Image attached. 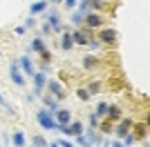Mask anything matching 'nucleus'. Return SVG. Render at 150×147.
<instances>
[{"mask_svg":"<svg viewBox=\"0 0 150 147\" xmlns=\"http://www.w3.org/2000/svg\"><path fill=\"white\" fill-rule=\"evenodd\" d=\"M47 147H61V145H58V141H52V143H50Z\"/></svg>","mask_w":150,"mask_h":147,"instance_id":"nucleus-37","label":"nucleus"},{"mask_svg":"<svg viewBox=\"0 0 150 147\" xmlns=\"http://www.w3.org/2000/svg\"><path fill=\"white\" fill-rule=\"evenodd\" d=\"M99 129L103 132V134H110V132H112L114 127H112V123H110V120H103V123H101V127H99Z\"/></svg>","mask_w":150,"mask_h":147,"instance_id":"nucleus-26","label":"nucleus"},{"mask_svg":"<svg viewBox=\"0 0 150 147\" xmlns=\"http://www.w3.org/2000/svg\"><path fill=\"white\" fill-rule=\"evenodd\" d=\"M31 49H34V51H36V54H40V51H45V43H43V38H34V40H31Z\"/></svg>","mask_w":150,"mask_h":147,"instance_id":"nucleus-20","label":"nucleus"},{"mask_svg":"<svg viewBox=\"0 0 150 147\" xmlns=\"http://www.w3.org/2000/svg\"><path fill=\"white\" fill-rule=\"evenodd\" d=\"M76 96L81 98V100H90V96H92V94H90L85 87H79V89H76Z\"/></svg>","mask_w":150,"mask_h":147,"instance_id":"nucleus-24","label":"nucleus"},{"mask_svg":"<svg viewBox=\"0 0 150 147\" xmlns=\"http://www.w3.org/2000/svg\"><path fill=\"white\" fill-rule=\"evenodd\" d=\"M9 78H11L18 87L25 85V76H23V71H20V62L18 60H11V65H9Z\"/></svg>","mask_w":150,"mask_h":147,"instance_id":"nucleus-3","label":"nucleus"},{"mask_svg":"<svg viewBox=\"0 0 150 147\" xmlns=\"http://www.w3.org/2000/svg\"><path fill=\"white\" fill-rule=\"evenodd\" d=\"M72 40H74V45H88L92 40V34H90V29H76L72 34Z\"/></svg>","mask_w":150,"mask_h":147,"instance_id":"nucleus-7","label":"nucleus"},{"mask_svg":"<svg viewBox=\"0 0 150 147\" xmlns=\"http://www.w3.org/2000/svg\"><path fill=\"white\" fill-rule=\"evenodd\" d=\"M13 34H16V36H23V34H25V27H16V29H13Z\"/></svg>","mask_w":150,"mask_h":147,"instance_id":"nucleus-33","label":"nucleus"},{"mask_svg":"<svg viewBox=\"0 0 150 147\" xmlns=\"http://www.w3.org/2000/svg\"><path fill=\"white\" fill-rule=\"evenodd\" d=\"M72 47H74L72 34H69V31H65V34H63V38H61V49H63V51H69Z\"/></svg>","mask_w":150,"mask_h":147,"instance_id":"nucleus-15","label":"nucleus"},{"mask_svg":"<svg viewBox=\"0 0 150 147\" xmlns=\"http://www.w3.org/2000/svg\"><path fill=\"white\" fill-rule=\"evenodd\" d=\"M40 58H43V62H52V51H40Z\"/></svg>","mask_w":150,"mask_h":147,"instance_id":"nucleus-28","label":"nucleus"},{"mask_svg":"<svg viewBox=\"0 0 150 147\" xmlns=\"http://www.w3.org/2000/svg\"><path fill=\"white\" fill-rule=\"evenodd\" d=\"M43 100H45V107H47V109H50L52 114H54V111L58 109V100H56L54 96H52V94H50V96H45Z\"/></svg>","mask_w":150,"mask_h":147,"instance_id":"nucleus-18","label":"nucleus"},{"mask_svg":"<svg viewBox=\"0 0 150 147\" xmlns=\"http://www.w3.org/2000/svg\"><path fill=\"white\" fill-rule=\"evenodd\" d=\"M105 118H112V120L123 118V109H121L119 105H110V107H108V116H105Z\"/></svg>","mask_w":150,"mask_h":147,"instance_id":"nucleus-14","label":"nucleus"},{"mask_svg":"<svg viewBox=\"0 0 150 147\" xmlns=\"http://www.w3.org/2000/svg\"><path fill=\"white\" fill-rule=\"evenodd\" d=\"M132 136H134V138H146V136H148V125H146V120L134 125V134Z\"/></svg>","mask_w":150,"mask_h":147,"instance_id":"nucleus-16","label":"nucleus"},{"mask_svg":"<svg viewBox=\"0 0 150 147\" xmlns=\"http://www.w3.org/2000/svg\"><path fill=\"white\" fill-rule=\"evenodd\" d=\"M83 22L88 24V29H94V27H101V24H103V16H101V13L90 11V13L83 16Z\"/></svg>","mask_w":150,"mask_h":147,"instance_id":"nucleus-6","label":"nucleus"},{"mask_svg":"<svg viewBox=\"0 0 150 147\" xmlns=\"http://www.w3.org/2000/svg\"><path fill=\"white\" fill-rule=\"evenodd\" d=\"M47 5H50V0H38V2H31V7H29L31 16H36V13H43L45 9H47Z\"/></svg>","mask_w":150,"mask_h":147,"instance_id":"nucleus-13","label":"nucleus"},{"mask_svg":"<svg viewBox=\"0 0 150 147\" xmlns=\"http://www.w3.org/2000/svg\"><path fill=\"white\" fill-rule=\"evenodd\" d=\"M50 31H52V27H50V24H43V36H47Z\"/></svg>","mask_w":150,"mask_h":147,"instance_id":"nucleus-34","label":"nucleus"},{"mask_svg":"<svg viewBox=\"0 0 150 147\" xmlns=\"http://www.w3.org/2000/svg\"><path fill=\"white\" fill-rule=\"evenodd\" d=\"M47 145H50V143L45 141L40 134H34V147H47Z\"/></svg>","mask_w":150,"mask_h":147,"instance_id":"nucleus-23","label":"nucleus"},{"mask_svg":"<svg viewBox=\"0 0 150 147\" xmlns=\"http://www.w3.org/2000/svg\"><path fill=\"white\" fill-rule=\"evenodd\" d=\"M96 123H99V118L92 114V116H90V127H96Z\"/></svg>","mask_w":150,"mask_h":147,"instance_id":"nucleus-32","label":"nucleus"},{"mask_svg":"<svg viewBox=\"0 0 150 147\" xmlns=\"http://www.w3.org/2000/svg\"><path fill=\"white\" fill-rule=\"evenodd\" d=\"M101 9H105V0H83L81 7H79V11H81V13L101 11Z\"/></svg>","mask_w":150,"mask_h":147,"instance_id":"nucleus-2","label":"nucleus"},{"mask_svg":"<svg viewBox=\"0 0 150 147\" xmlns=\"http://www.w3.org/2000/svg\"><path fill=\"white\" fill-rule=\"evenodd\" d=\"M117 38H119V34H117L114 29H110V27H108V29H101L99 43H101V45H114V43H117Z\"/></svg>","mask_w":150,"mask_h":147,"instance_id":"nucleus-4","label":"nucleus"},{"mask_svg":"<svg viewBox=\"0 0 150 147\" xmlns=\"http://www.w3.org/2000/svg\"><path fill=\"white\" fill-rule=\"evenodd\" d=\"M31 78H34V96H40V92H43L45 83H47V76H45L43 71H36Z\"/></svg>","mask_w":150,"mask_h":147,"instance_id":"nucleus-8","label":"nucleus"},{"mask_svg":"<svg viewBox=\"0 0 150 147\" xmlns=\"http://www.w3.org/2000/svg\"><path fill=\"white\" fill-rule=\"evenodd\" d=\"M108 107H110V105H108L105 100H101L99 107H96V111H94V116H96V118H105L108 116Z\"/></svg>","mask_w":150,"mask_h":147,"instance_id":"nucleus-19","label":"nucleus"},{"mask_svg":"<svg viewBox=\"0 0 150 147\" xmlns=\"http://www.w3.org/2000/svg\"><path fill=\"white\" fill-rule=\"evenodd\" d=\"M18 62H20V69H23L25 76H29V78H31V76L36 74V71H34V65H31V60H29V56H20Z\"/></svg>","mask_w":150,"mask_h":147,"instance_id":"nucleus-12","label":"nucleus"},{"mask_svg":"<svg viewBox=\"0 0 150 147\" xmlns=\"http://www.w3.org/2000/svg\"><path fill=\"white\" fill-rule=\"evenodd\" d=\"M76 2H79V0H63V5L67 7V9H74V7H76Z\"/></svg>","mask_w":150,"mask_h":147,"instance_id":"nucleus-29","label":"nucleus"},{"mask_svg":"<svg viewBox=\"0 0 150 147\" xmlns=\"http://www.w3.org/2000/svg\"><path fill=\"white\" fill-rule=\"evenodd\" d=\"M110 145H112V147H125V145H123L121 141H114V143H110Z\"/></svg>","mask_w":150,"mask_h":147,"instance_id":"nucleus-36","label":"nucleus"},{"mask_svg":"<svg viewBox=\"0 0 150 147\" xmlns=\"http://www.w3.org/2000/svg\"><path fill=\"white\" fill-rule=\"evenodd\" d=\"M58 145H61V147H76L74 143L69 141V138H67V141H58Z\"/></svg>","mask_w":150,"mask_h":147,"instance_id":"nucleus-31","label":"nucleus"},{"mask_svg":"<svg viewBox=\"0 0 150 147\" xmlns=\"http://www.w3.org/2000/svg\"><path fill=\"white\" fill-rule=\"evenodd\" d=\"M47 24L52 27V31H63V24H61V16H58V11H54V9H52V11L47 13Z\"/></svg>","mask_w":150,"mask_h":147,"instance_id":"nucleus-9","label":"nucleus"},{"mask_svg":"<svg viewBox=\"0 0 150 147\" xmlns=\"http://www.w3.org/2000/svg\"><path fill=\"white\" fill-rule=\"evenodd\" d=\"M36 120L43 129H58V123H56V118H54V114H52L50 109H38Z\"/></svg>","mask_w":150,"mask_h":147,"instance_id":"nucleus-1","label":"nucleus"},{"mask_svg":"<svg viewBox=\"0 0 150 147\" xmlns=\"http://www.w3.org/2000/svg\"><path fill=\"white\" fill-rule=\"evenodd\" d=\"M83 16H85V13H81V11H76L74 16H72V18H69V22H74V24H81V22H83Z\"/></svg>","mask_w":150,"mask_h":147,"instance_id":"nucleus-27","label":"nucleus"},{"mask_svg":"<svg viewBox=\"0 0 150 147\" xmlns=\"http://www.w3.org/2000/svg\"><path fill=\"white\" fill-rule=\"evenodd\" d=\"M88 45H90V47H92V49H96V47H99V45H101V43H99V40H90V43H88Z\"/></svg>","mask_w":150,"mask_h":147,"instance_id":"nucleus-35","label":"nucleus"},{"mask_svg":"<svg viewBox=\"0 0 150 147\" xmlns=\"http://www.w3.org/2000/svg\"><path fill=\"white\" fill-rule=\"evenodd\" d=\"M83 65H85L88 69L96 67V58H94V56H85V58H83Z\"/></svg>","mask_w":150,"mask_h":147,"instance_id":"nucleus-25","label":"nucleus"},{"mask_svg":"<svg viewBox=\"0 0 150 147\" xmlns=\"http://www.w3.org/2000/svg\"><path fill=\"white\" fill-rule=\"evenodd\" d=\"M47 89L52 92V96L56 98V100H63V98L67 96V94H65V89H63V85L58 83V80H47Z\"/></svg>","mask_w":150,"mask_h":147,"instance_id":"nucleus-5","label":"nucleus"},{"mask_svg":"<svg viewBox=\"0 0 150 147\" xmlns=\"http://www.w3.org/2000/svg\"><path fill=\"white\" fill-rule=\"evenodd\" d=\"M74 138H76V145H81V147H94L92 143L85 138V134H79V136H74Z\"/></svg>","mask_w":150,"mask_h":147,"instance_id":"nucleus-22","label":"nucleus"},{"mask_svg":"<svg viewBox=\"0 0 150 147\" xmlns=\"http://www.w3.org/2000/svg\"><path fill=\"white\" fill-rule=\"evenodd\" d=\"M101 89H103V83H99V80L90 83V87H88V92H90V94H101Z\"/></svg>","mask_w":150,"mask_h":147,"instance_id":"nucleus-21","label":"nucleus"},{"mask_svg":"<svg viewBox=\"0 0 150 147\" xmlns=\"http://www.w3.org/2000/svg\"><path fill=\"white\" fill-rule=\"evenodd\" d=\"M11 143H13V145H16V147H27V145H25V134H23L20 129H18V132H13V134H11Z\"/></svg>","mask_w":150,"mask_h":147,"instance_id":"nucleus-17","label":"nucleus"},{"mask_svg":"<svg viewBox=\"0 0 150 147\" xmlns=\"http://www.w3.org/2000/svg\"><path fill=\"white\" fill-rule=\"evenodd\" d=\"M130 127H132V120H130V118H123V120H121L119 125H117V127L112 129V132H114L117 136H119V138H123V136L128 134V132H130Z\"/></svg>","mask_w":150,"mask_h":147,"instance_id":"nucleus-11","label":"nucleus"},{"mask_svg":"<svg viewBox=\"0 0 150 147\" xmlns=\"http://www.w3.org/2000/svg\"><path fill=\"white\" fill-rule=\"evenodd\" d=\"M0 105H2V96H0Z\"/></svg>","mask_w":150,"mask_h":147,"instance_id":"nucleus-38","label":"nucleus"},{"mask_svg":"<svg viewBox=\"0 0 150 147\" xmlns=\"http://www.w3.org/2000/svg\"><path fill=\"white\" fill-rule=\"evenodd\" d=\"M54 118H56L58 125H69V120H72V111H69V109H61V107H58V109L54 111Z\"/></svg>","mask_w":150,"mask_h":147,"instance_id":"nucleus-10","label":"nucleus"},{"mask_svg":"<svg viewBox=\"0 0 150 147\" xmlns=\"http://www.w3.org/2000/svg\"><path fill=\"white\" fill-rule=\"evenodd\" d=\"M34 24H36V20H34V18H27V20H25V24H23V27H25V29H31V27H34Z\"/></svg>","mask_w":150,"mask_h":147,"instance_id":"nucleus-30","label":"nucleus"}]
</instances>
